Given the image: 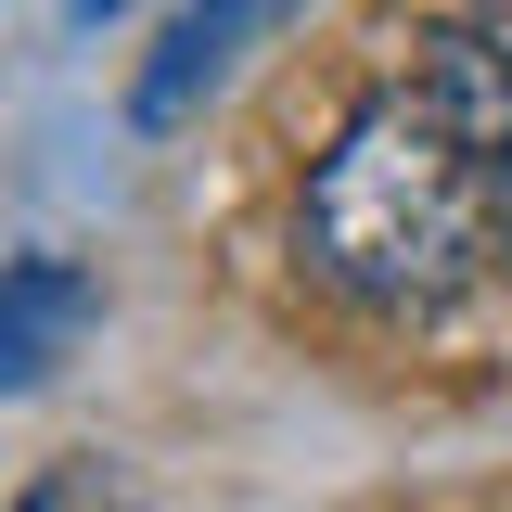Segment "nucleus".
<instances>
[{
  "instance_id": "1",
  "label": "nucleus",
  "mask_w": 512,
  "mask_h": 512,
  "mask_svg": "<svg viewBox=\"0 0 512 512\" xmlns=\"http://www.w3.org/2000/svg\"><path fill=\"white\" fill-rule=\"evenodd\" d=\"M500 256H512L500 192L474 180V154L448 141V116L410 77L359 103L333 128V154L308 167V269L359 308H448Z\"/></svg>"
},
{
  "instance_id": "2",
  "label": "nucleus",
  "mask_w": 512,
  "mask_h": 512,
  "mask_svg": "<svg viewBox=\"0 0 512 512\" xmlns=\"http://www.w3.org/2000/svg\"><path fill=\"white\" fill-rule=\"evenodd\" d=\"M410 90L448 116V141L474 154V180L500 192V218H512V52L487 39V26H423Z\"/></svg>"
},
{
  "instance_id": "3",
  "label": "nucleus",
  "mask_w": 512,
  "mask_h": 512,
  "mask_svg": "<svg viewBox=\"0 0 512 512\" xmlns=\"http://www.w3.org/2000/svg\"><path fill=\"white\" fill-rule=\"evenodd\" d=\"M90 320H103V282L77 256H0V397L52 384L90 346Z\"/></svg>"
},
{
  "instance_id": "4",
  "label": "nucleus",
  "mask_w": 512,
  "mask_h": 512,
  "mask_svg": "<svg viewBox=\"0 0 512 512\" xmlns=\"http://www.w3.org/2000/svg\"><path fill=\"white\" fill-rule=\"evenodd\" d=\"M282 13H295V0H180V26L154 39L141 90H128V116H141V128H180L192 103H205V90H218V77H231V64L282 26Z\"/></svg>"
},
{
  "instance_id": "5",
  "label": "nucleus",
  "mask_w": 512,
  "mask_h": 512,
  "mask_svg": "<svg viewBox=\"0 0 512 512\" xmlns=\"http://www.w3.org/2000/svg\"><path fill=\"white\" fill-rule=\"evenodd\" d=\"M13 512H141V500H128L103 461H52V474H39V487H26Z\"/></svg>"
},
{
  "instance_id": "6",
  "label": "nucleus",
  "mask_w": 512,
  "mask_h": 512,
  "mask_svg": "<svg viewBox=\"0 0 512 512\" xmlns=\"http://www.w3.org/2000/svg\"><path fill=\"white\" fill-rule=\"evenodd\" d=\"M474 13H487V39H500V52H512V0H474Z\"/></svg>"
},
{
  "instance_id": "7",
  "label": "nucleus",
  "mask_w": 512,
  "mask_h": 512,
  "mask_svg": "<svg viewBox=\"0 0 512 512\" xmlns=\"http://www.w3.org/2000/svg\"><path fill=\"white\" fill-rule=\"evenodd\" d=\"M103 13H116V0H77V26H103Z\"/></svg>"
}]
</instances>
